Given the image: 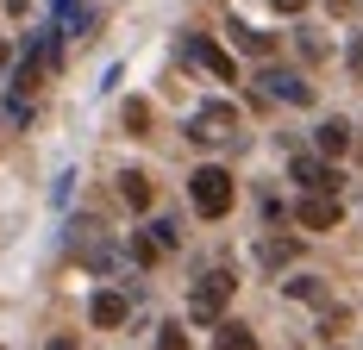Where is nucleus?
Instances as JSON below:
<instances>
[{"instance_id":"nucleus-18","label":"nucleus","mask_w":363,"mask_h":350,"mask_svg":"<svg viewBox=\"0 0 363 350\" xmlns=\"http://www.w3.org/2000/svg\"><path fill=\"white\" fill-rule=\"evenodd\" d=\"M50 350H75V338H57V344H50Z\"/></svg>"},{"instance_id":"nucleus-3","label":"nucleus","mask_w":363,"mask_h":350,"mask_svg":"<svg viewBox=\"0 0 363 350\" xmlns=\"http://www.w3.org/2000/svg\"><path fill=\"white\" fill-rule=\"evenodd\" d=\"M188 138H201V144H219V138H238V106H225V101H213V106H201L194 119H188Z\"/></svg>"},{"instance_id":"nucleus-5","label":"nucleus","mask_w":363,"mask_h":350,"mask_svg":"<svg viewBox=\"0 0 363 350\" xmlns=\"http://www.w3.org/2000/svg\"><path fill=\"white\" fill-rule=\"evenodd\" d=\"M294 225L332 232V225H338V201H332V194H301V201H294Z\"/></svg>"},{"instance_id":"nucleus-14","label":"nucleus","mask_w":363,"mask_h":350,"mask_svg":"<svg viewBox=\"0 0 363 350\" xmlns=\"http://www.w3.org/2000/svg\"><path fill=\"white\" fill-rule=\"evenodd\" d=\"M289 294H294V300H326V288H320V281H313V276L289 281Z\"/></svg>"},{"instance_id":"nucleus-6","label":"nucleus","mask_w":363,"mask_h":350,"mask_svg":"<svg viewBox=\"0 0 363 350\" xmlns=\"http://www.w3.org/2000/svg\"><path fill=\"white\" fill-rule=\"evenodd\" d=\"M289 175L301 181V188H307V194H332V188H338V175H332L326 163H320V157H294V163H289Z\"/></svg>"},{"instance_id":"nucleus-17","label":"nucleus","mask_w":363,"mask_h":350,"mask_svg":"<svg viewBox=\"0 0 363 350\" xmlns=\"http://www.w3.org/2000/svg\"><path fill=\"white\" fill-rule=\"evenodd\" d=\"M269 6H282V13H301V0H269Z\"/></svg>"},{"instance_id":"nucleus-13","label":"nucleus","mask_w":363,"mask_h":350,"mask_svg":"<svg viewBox=\"0 0 363 350\" xmlns=\"http://www.w3.org/2000/svg\"><path fill=\"white\" fill-rule=\"evenodd\" d=\"M38 75H44V63H38V57H26V63H19V81H13V88H19V94H32V88H38Z\"/></svg>"},{"instance_id":"nucleus-8","label":"nucleus","mask_w":363,"mask_h":350,"mask_svg":"<svg viewBox=\"0 0 363 350\" xmlns=\"http://www.w3.org/2000/svg\"><path fill=\"white\" fill-rule=\"evenodd\" d=\"M313 144H320V163H326V157H345V150H351V125H345V119H326V125L313 132Z\"/></svg>"},{"instance_id":"nucleus-2","label":"nucleus","mask_w":363,"mask_h":350,"mask_svg":"<svg viewBox=\"0 0 363 350\" xmlns=\"http://www.w3.org/2000/svg\"><path fill=\"white\" fill-rule=\"evenodd\" d=\"M232 288H238V281L225 276V269L201 276V281H194V294H188V319H219V313H225V300H232Z\"/></svg>"},{"instance_id":"nucleus-1","label":"nucleus","mask_w":363,"mask_h":350,"mask_svg":"<svg viewBox=\"0 0 363 350\" xmlns=\"http://www.w3.org/2000/svg\"><path fill=\"white\" fill-rule=\"evenodd\" d=\"M188 201H194L201 219H225V213H232V175L213 169V163L194 169V175H188Z\"/></svg>"},{"instance_id":"nucleus-10","label":"nucleus","mask_w":363,"mask_h":350,"mask_svg":"<svg viewBox=\"0 0 363 350\" xmlns=\"http://www.w3.org/2000/svg\"><path fill=\"white\" fill-rule=\"evenodd\" d=\"M119 201H125L132 213H145V207H150V181H145L138 169H125V175H119Z\"/></svg>"},{"instance_id":"nucleus-7","label":"nucleus","mask_w":363,"mask_h":350,"mask_svg":"<svg viewBox=\"0 0 363 350\" xmlns=\"http://www.w3.org/2000/svg\"><path fill=\"white\" fill-rule=\"evenodd\" d=\"M125 313H132V307H125V294H113V288H101V294L88 300V319H94V325H125Z\"/></svg>"},{"instance_id":"nucleus-19","label":"nucleus","mask_w":363,"mask_h":350,"mask_svg":"<svg viewBox=\"0 0 363 350\" xmlns=\"http://www.w3.org/2000/svg\"><path fill=\"white\" fill-rule=\"evenodd\" d=\"M332 6H338V13H345V6H351V0H332Z\"/></svg>"},{"instance_id":"nucleus-9","label":"nucleus","mask_w":363,"mask_h":350,"mask_svg":"<svg viewBox=\"0 0 363 350\" xmlns=\"http://www.w3.org/2000/svg\"><path fill=\"white\" fill-rule=\"evenodd\" d=\"M263 81H269V94H276V101H289V106H307V101H313V88H307V81H294V75H263Z\"/></svg>"},{"instance_id":"nucleus-16","label":"nucleus","mask_w":363,"mask_h":350,"mask_svg":"<svg viewBox=\"0 0 363 350\" xmlns=\"http://www.w3.org/2000/svg\"><path fill=\"white\" fill-rule=\"evenodd\" d=\"M157 350H188V332H182V325H163V332H157Z\"/></svg>"},{"instance_id":"nucleus-15","label":"nucleus","mask_w":363,"mask_h":350,"mask_svg":"<svg viewBox=\"0 0 363 350\" xmlns=\"http://www.w3.org/2000/svg\"><path fill=\"white\" fill-rule=\"evenodd\" d=\"M150 125V106L145 101H125V132H145Z\"/></svg>"},{"instance_id":"nucleus-4","label":"nucleus","mask_w":363,"mask_h":350,"mask_svg":"<svg viewBox=\"0 0 363 350\" xmlns=\"http://www.w3.org/2000/svg\"><path fill=\"white\" fill-rule=\"evenodd\" d=\"M182 57H188V63H201L207 75H219V81H232V75H238V63H232V57H225V50H219V44H213L207 32H188Z\"/></svg>"},{"instance_id":"nucleus-11","label":"nucleus","mask_w":363,"mask_h":350,"mask_svg":"<svg viewBox=\"0 0 363 350\" xmlns=\"http://www.w3.org/2000/svg\"><path fill=\"white\" fill-rule=\"evenodd\" d=\"M219 350H257V338L245 325H219Z\"/></svg>"},{"instance_id":"nucleus-12","label":"nucleus","mask_w":363,"mask_h":350,"mask_svg":"<svg viewBox=\"0 0 363 350\" xmlns=\"http://www.w3.org/2000/svg\"><path fill=\"white\" fill-rule=\"evenodd\" d=\"M238 50H251V57H269V50H276V38H269V32H238Z\"/></svg>"}]
</instances>
